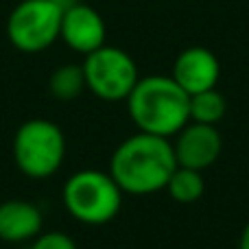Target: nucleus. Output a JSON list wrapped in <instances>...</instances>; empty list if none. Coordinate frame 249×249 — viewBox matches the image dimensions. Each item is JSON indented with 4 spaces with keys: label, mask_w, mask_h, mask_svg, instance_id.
<instances>
[{
    "label": "nucleus",
    "mask_w": 249,
    "mask_h": 249,
    "mask_svg": "<svg viewBox=\"0 0 249 249\" xmlns=\"http://www.w3.org/2000/svg\"><path fill=\"white\" fill-rule=\"evenodd\" d=\"M44 214L39 206L26 199H7L0 203V241L26 243L42 234Z\"/></svg>",
    "instance_id": "9d476101"
},
{
    "label": "nucleus",
    "mask_w": 249,
    "mask_h": 249,
    "mask_svg": "<svg viewBox=\"0 0 249 249\" xmlns=\"http://www.w3.org/2000/svg\"><path fill=\"white\" fill-rule=\"evenodd\" d=\"M238 249H249V223L243 228L241 238H238Z\"/></svg>",
    "instance_id": "2eb2a0df"
},
{
    "label": "nucleus",
    "mask_w": 249,
    "mask_h": 249,
    "mask_svg": "<svg viewBox=\"0 0 249 249\" xmlns=\"http://www.w3.org/2000/svg\"><path fill=\"white\" fill-rule=\"evenodd\" d=\"M168 197L177 203H197L206 193V181H203V173L195 171V168H186L177 164L173 175L168 177L166 188Z\"/></svg>",
    "instance_id": "f8f14e48"
},
{
    "label": "nucleus",
    "mask_w": 249,
    "mask_h": 249,
    "mask_svg": "<svg viewBox=\"0 0 249 249\" xmlns=\"http://www.w3.org/2000/svg\"><path fill=\"white\" fill-rule=\"evenodd\" d=\"M173 151L179 166L195 168V171H206L219 160L223 149V138L214 124H201L188 121L179 131L175 133Z\"/></svg>",
    "instance_id": "0eeeda50"
},
{
    "label": "nucleus",
    "mask_w": 249,
    "mask_h": 249,
    "mask_svg": "<svg viewBox=\"0 0 249 249\" xmlns=\"http://www.w3.org/2000/svg\"><path fill=\"white\" fill-rule=\"evenodd\" d=\"M29 249H77V243H74L72 236H68L66 232H42L31 241Z\"/></svg>",
    "instance_id": "4468645a"
},
{
    "label": "nucleus",
    "mask_w": 249,
    "mask_h": 249,
    "mask_svg": "<svg viewBox=\"0 0 249 249\" xmlns=\"http://www.w3.org/2000/svg\"><path fill=\"white\" fill-rule=\"evenodd\" d=\"M138 131L173 138L190 121V94H186L171 74L140 77L124 101Z\"/></svg>",
    "instance_id": "f03ea898"
},
{
    "label": "nucleus",
    "mask_w": 249,
    "mask_h": 249,
    "mask_svg": "<svg viewBox=\"0 0 249 249\" xmlns=\"http://www.w3.org/2000/svg\"><path fill=\"white\" fill-rule=\"evenodd\" d=\"M228 112V101L216 88L190 96V121L201 124H219Z\"/></svg>",
    "instance_id": "ddd939ff"
},
{
    "label": "nucleus",
    "mask_w": 249,
    "mask_h": 249,
    "mask_svg": "<svg viewBox=\"0 0 249 249\" xmlns=\"http://www.w3.org/2000/svg\"><path fill=\"white\" fill-rule=\"evenodd\" d=\"M123 190L109 171L83 168L66 179L61 201L72 219L86 225H105L123 208Z\"/></svg>",
    "instance_id": "7ed1b4c3"
},
{
    "label": "nucleus",
    "mask_w": 249,
    "mask_h": 249,
    "mask_svg": "<svg viewBox=\"0 0 249 249\" xmlns=\"http://www.w3.org/2000/svg\"><path fill=\"white\" fill-rule=\"evenodd\" d=\"M79 0H55V4L61 9V11H66V9H70L72 4H77Z\"/></svg>",
    "instance_id": "dca6fc26"
},
{
    "label": "nucleus",
    "mask_w": 249,
    "mask_h": 249,
    "mask_svg": "<svg viewBox=\"0 0 249 249\" xmlns=\"http://www.w3.org/2000/svg\"><path fill=\"white\" fill-rule=\"evenodd\" d=\"M171 77L186 94H199L216 88L221 77V64L206 46H188L175 57Z\"/></svg>",
    "instance_id": "1a4fd4ad"
},
{
    "label": "nucleus",
    "mask_w": 249,
    "mask_h": 249,
    "mask_svg": "<svg viewBox=\"0 0 249 249\" xmlns=\"http://www.w3.org/2000/svg\"><path fill=\"white\" fill-rule=\"evenodd\" d=\"M59 39L79 55H90L96 48L107 44V26L94 7L86 2H77L66 9L61 16Z\"/></svg>",
    "instance_id": "6e6552de"
},
{
    "label": "nucleus",
    "mask_w": 249,
    "mask_h": 249,
    "mask_svg": "<svg viewBox=\"0 0 249 249\" xmlns=\"http://www.w3.org/2000/svg\"><path fill=\"white\" fill-rule=\"evenodd\" d=\"M175 166L171 138L138 131L114 149L109 175L124 195H153L166 188Z\"/></svg>",
    "instance_id": "f257e3e1"
},
{
    "label": "nucleus",
    "mask_w": 249,
    "mask_h": 249,
    "mask_svg": "<svg viewBox=\"0 0 249 249\" xmlns=\"http://www.w3.org/2000/svg\"><path fill=\"white\" fill-rule=\"evenodd\" d=\"M11 151L18 171L33 179H46L64 164L66 136L57 123L31 118L18 127Z\"/></svg>",
    "instance_id": "20e7f679"
},
{
    "label": "nucleus",
    "mask_w": 249,
    "mask_h": 249,
    "mask_svg": "<svg viewBox=\"0 0 249 249\" xmlns=\"http://www.w3.org/2000/svg\"><path fill=\"white\" fill-rule=\"evenodd\" d=\"M88 90L81 64H61L48 77V92L57 101H74Z\"/></svg>",
    "instance_id": "9b49d317"
},
{
    "label": "nucleus",
    "mask_w": 249,
    "mask_h": 249,
    "mask_svg": "<svg viewBox=\"0 0 249 249\" xmlns=\"http://www.w3.org/2000/svg\"><path fill=\"white\" fill-rule=\"evenodd\" d=\"M81 66L88 90L96 99L107 101V103L127 101L136 83L140 81V72L133 57L112 44H105L94 53L86 55Z\"/></svg>",
    "instance_id": "423d86ee"
},
{
    "label": "nucleus",
    "mask_w": 249,
    "mask_h": 249,
    "mask_svg": "<svg viewBox=\"0 0 249 249\" xmlns=\"http://www.w3.org/2000/svg\"><path fill=\"white\" fill-rule=\"evenodd\" d=\"M61 11L55 0H20L7 18V39L24 55L44 53L59 39Z\"/></svg>",
    "instance_id": "39448f33"
}]
</instances>
